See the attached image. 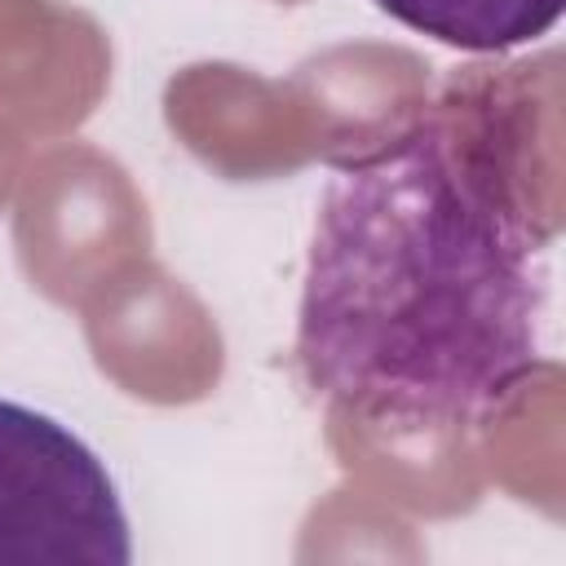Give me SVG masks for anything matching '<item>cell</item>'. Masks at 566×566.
<instances>
[{"label":"cell","mask_w":566,"mask_h":566,"mask_svg":"<svg viewBox=\"0 0 566 566\" xmlns=\"http://www.w3.org/2000/svg\"><path fill=\"white\" fill-rule=\"evenodd\" d=\"M513 119L478 93L424 106L332 168L296 314L305 380L354 416L455 433L539 371L553 226Z\"/></svg>","instance_id":"obj_1"},{"label":"cell","mask_w":566,"mask_h":566,"mask_svg":"<svg viewBox=\"0 0 566 566\" xmlns=\"http://www.w3.org/2000/svg\"><path fill=\"white\" fill-rule=\"evenodd\" d=\"M0 562H133L106 460L57 416L13 398H0Z\"/></svg>","instance_id":"obj_2"},{"label":"cell","mask_w":566,"mask_h":566,"mask_svg":"<svg viewBox=\"0 0 566 566\" xmlns=\"http://www.w3.org/2000/svg\"><path fill=\"white\" fill-rule=\"evenodd\" d=\"M394 22L464 49V53H504L548 35L566 0H371Z\"/></svg>","instance_id":"obj_3"}]
</instances>
